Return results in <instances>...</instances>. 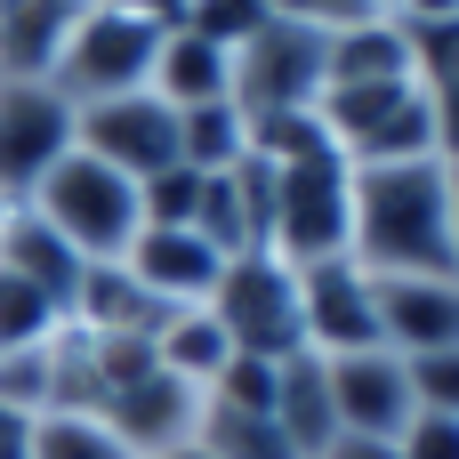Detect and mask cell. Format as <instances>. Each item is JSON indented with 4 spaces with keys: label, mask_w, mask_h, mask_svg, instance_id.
<instances>
[{
    "label": "cell",
    "mask_w": 459,
    "mask_h": 459,
    "mask_svg": "<svg viewBox=\"0 0 459 459\" xmlns=\"http://www.w3.org/2000/svg\"><path fill=\"white\" fill-rule=\"evenodd\" d=\"M347 258H355L371 282H387V274H459V250H452V161L355 169Z\"/></svg>",
    "instance_id": "1"
},
{
    "label": "cell",
    "mask_w": 459,
    "mask_h": 459,
    "mask_svg": "<svg viewBox=\"0 0 459 459\" xmlns=\"http://www.w3.org/2000/svg\"><path fill=\"white\" fill-rule=\"evenodd\" d=\"M81 266H113V258H129V242H137V226H145V210H137V186L121 178V169H105V161H89L81 145L32 186V202H24Z\"/></svg>",
    "instance_id": "2"
},
{
    "label": "cell",
    "mask_w": 459,
    "mask_h": 459,
    "mask_svg": "<svg viewBox=\"0 0 459 459\" xmlns=\"http://www.w3.org/2000/svg\"><path fill=\"white\" fill-rule=\"evenodd\" d=\"M347 210H355V169L339 145L307 153V161H274V218H266V250L299 274V266H331L347 258Z\"/></svg>",
    "instance_id": "3"
},
{
    "label": "cell",
    "mask_w": 459,
    "mask_h": 459,
    "mask_svg": "<svg viewBox=\"0 0 459 459\" xmlns=\"http://www.w3.org/2000/svg\"><path fill=\"white\" fill-rule=\"evenodd\" d=\"M161 32L169 24H145V16H113V8H81L48 89L81 113V105H105V97H129L153 81V56H161Z\"/></svg>",
    "instance_id": "4"
},
{
    "label": "cell",
    "mask_w": 459,
    "mask_h": 459,
    "mask_svg": "<svg viewBox=\"0 0 459 459\" xmlns=\"http://www.w3.org/2000/svg\"><path fill=\"white\" fill-rule=\"evenodd\" d=\"M210 315L218 331L234 339V355H258V363H290L307 355V323H299V274L274 258V250H250L218 274L210 290Z\"/></svg>",
    "instance_id": "5"
},
{
    "label": "cell",
    "mask_w": 459,
    "mask_h": 459,
    "mask_svg": "<svg viewBox=\"0 0 459 459\" xmlns=\"http://www.w3.org/2000/svg\"><path fill=\"white\" fill-rule=\"evenodd\" d=\"M331 89V32L315 24H266L258 40L234 48V105L242 121H274V113H315Z\"/></svg>",
    "instance_id": "6"
},
{
    "label": "cell",
    "mask_w": 459,
    "mask_h": 459,
    "mask_svg": "<svg viewBox=\"0 0 459 459\" xmlns=\"http://www.w3.org/2000/svg\"><path fill=\"white\" fill-rule=\"evenodd\" d=\"M73 145L105 169H121L129 186L178 169V105H161L153 89H129V97H105V105H81L73 113Z\"/></svg>",
    "instance_id": "7"
},
{
    "label": "cell",
    "mask_w": 459,
    "mask_h": 459,
    "mask_svg": "<svg viewBox=\"0 0 459 459\" xmlns=\"http://www.w3.org/2000/svg\"><path fill=\"white\" fill-rule=\"evenodd\" d=\"M65 153H73V105L48 81H0V210H24Z\"/></svg>",
    "instance_id": "8"
},
{
    "label": "cell",
    "mask_w": 459,
    "mask_h": 459,
    "mask_svg": "<svg viewBox=\"0 0 459 459\" xmlns=\"http://www.w3.org/2000/svg\"><path fill=\"white\" fill-rule=\"evenodd\" d=\"M299 323H307V355H323V363H339V355H371V347H379L371 274H363L355 258L299 266Z\"/></svg>",
    "instance_id": "9"
},
{
    "label": "cell",
    "mask_w": 459,
    "mask_h": 459,
    "mask_svg": "<svg viewBox=\"0 0 459 459\" xmlns=\"http://www.w3.org/2000/svg\"><path fill=\"white\" fill-rule=\"evenodd\" d=\"M323 371H331V403H339V436H371V444H395V436H403V428L420 420L403 355L371 347V355H339V363H323Z\"/></svg>",
    "instance_id": "10"
},
{
    "label": "cell",
    "mask_w": 459,
    "mask_h": 459,
    "mask_svg": "<svg viewBox=\"0 0 459 459\" xmlns=\"http://www.w3.org/2000/svg\"><path fill=\"white\" fill-rule=\"evenodd\" d=\"M371 307H379V347L403 363L459 347V274H387L371 282Z\"/></svg>",
    "instance_id": "11"
},
{
    "label": "cell",
    "mask_w": 459,
    "mask_h": 459,
    "mask_svg": "<svg viewBox=\"0 0 459 459\" xmlns=\"http://www.w3.org/2000/svg\"><path fill=\"white\" fill-rule=\"evenodd\" d=\"M97 420L113 428V444H121L129 459H169V452H186V444H194V428H202V395H194L186 379L153 371V379L121 387Z\"/></svg>",
    "instance_id": "12"
},
{
    "label": "cell",
    "mask_w": 459,
    "mask_h": 459,
    "mask_svg": "<svg viewBox=\"0 0 459 459\" xmlns=\"http://www.w3.org/2000/svg\"><path fill=\"white\" fill-rule=\"evenodd\" d=\"M129 282L153 299V307H210V290H218V274H226V258L194 234V226H137V242H129Z\"/></svg>",
    "instance_id": "13"
},
{
    "label": "cell",
    "mask_w": 459,
    "mask_h": 459,
    "mask_svg": "<svg viewBox=\"0 0 459 459\" xmlns=\"http://www.w3.org/2000/svg\"><path fill=\"white\" fill-rule=\"evenodd\" d=\"M89 0H0V81H48Z\"/></svg>",
    "instance_id": "14"
},
{
    "label": "cell",
    "mask_w": 459,
    "mask_h": 459,
    "mask_svg": "<svg viewBox=\"0 0 459 459\" xmlns=\"http://www.w3.org/2000/svg\"><path fill=\"white\" fill-rule=\"evenodd\" d=\"M161 315L169 307H153L137 282H129V266L113 258V266H81V290H73V331H89V339H153L161 331Z\"/></svg>",
    "instance_id": "15"
},
{
    "label": "cell",
    "mask_w": 459,
    "mask_h": 459,
    "mask_svg": "<svg viewBox=\"0 0 459 459\" xmlns=\"http://www.w3.org/2000/svg\"><path fill=\"white\" fill-rule=\"evenodd\" d=\"M0 274H16V282H32L56 315H73V290H81V258L32 218V210H8L0 218Z\"/></svg>",
    "instance_id": "16"
},
{
    "label": "cell",
    "mask_w": 459,
    "mask_h": 459,
    "mask_svg": "<svg viewBox=\"0 0 459 459\" xmlns=\"http://www.w3.org/2000/svg\"><path fill=\"white\" fill-rule=\"evenodd\" d=\"M274 428L299 444V459H323L339 444V403H331L323 355H290V363L274 371Z\"/></svg>",
    "instance_id": "17"
},
{
    "label": "cell",
    "mask_w": 459,
    "mask_h": 459,
    "mask_svg": "<svg viewBox=\"0 0 459 459\" xmlns=\"http://www.w3.org/2000/svg\"><path fill=\"white\" fill-rule=\"evenodd\" d=\"M145 89H153L161 105H178V113H194V105H226V97H234V56L169 24V32H161V56H153V81H145Z\"/></svg>",
    "instance_id": "18"
},
{
    "label": "cell",
    "mask_w": 459,
    "mask_h": 459,
    "mask_svg": "<svg viewBox=\"0 0 459 459\" xmlns=\"http://www.w3.org/2000/svg\"><path fill=\"white\" fill-rule=\"evenodd\" d=\"M153 363H161L169 379H186L194 395H210V387H218V371L234 363V339L218 331V315H210V307H169V315H161V331H153Z\"/></svg>",
    "instance_id": "19"
},
{
    "label": "cell",
    "mask_w": 459,
    "mask_h": 459,
    "mask_svg": "<svg viewBox=\"0 0 459 459\" xmlns=\"http://www.w3.org/2000/svg\"><path fill=\"white\" fill-rule=\"evenodd\" d=\"M339 81H420L411 65V32L395 16H363L347 32H331V89Z\"/></svg>",
    "instance_id": "20"
},
{
    "label": "cell",
    "mask_w": 459,
    "mask_h": 459,
    "mask_svg": "<svg viewBox=\"0 0 459 459\" xmlns=\"http://www.w3.org/2000/svg\"><path fill=\"white\" fill-rule=\"evenodd\" d=\"M242 153H250V121H242L234 97H226V105H194V113H178V161H186L194 178H226Z\"/></svg>",
    "instance_id": "21"
},
{
    "label": "cell",
    "mask_w": 459,
    "mask_h": 459,
    "mask_svg": "<svg viewBox=\"0 0 459 459\" xmlns=\"http://www.w3.org/2000/svg\"><path fill=\"white\" fill-rule=\"evenodd\" d=\"M395 161H444V153H436V105H428V89H411V97L347 153V169H395Z\"/></svg>",
    "instance_id": "22"
},
{
    "label": "cell",
    "mask_w": 459,
    "mask_h": 459,
    "mask_svg": "<svg viewBox=\"0 0 459 459\" xmlns=\"http://www.w3.org/2000/svg\"><path fill=\"white\" fill-rule=\"evenodd\" d=\"M194 444L210 459H299V444L274 428V411H218L210 395H202V428H194Z\"/></svg>",
    "instance_id": "23"
},
{
    "label": "cell",
    "mask_w": 459,
    "mask_h": 459,
    "mask_svg": "<svg viewBox=\"0 0 459 459\" xmlns=\"http://www.w3.org/2000/svg\"><path fill=\"white\" fill-rule=\"evenodd\" d=\"M24 459H129V452L113 444V428L97 411H40Z\"/></svg>",
    "instance_id": "24"
},
{
    "label": "cell",
    "mask_w": 459,
    "mask_h": 459,
    "mask_svg": "<svg viewBox=\"0 0 459 459\" xmlns=\"http://www.w3.org/2000/svg\"><path fill=\"white\" fill-rule=\"evenodd\" d=\"M274 24V8L266 0H186V16H178V32H194V40H210V48H242V40H258Z\"/></svg>",
    "instance_id": "25"
},
{
    "label": "cell",
    "mask_w": 459,
    "mask_h": 459,
    "mask_svg": "<svg viewBox=\"0 0 459 459\" xmlns=\"http://www.w3.org/2000/svg\"><path fill=\"white\" fill-rule=\"evenodd\" d=\"M56 331H65V315H56L32 282L0 274V355H8V347H48Z\"/></svg>",
    "instance_id": "26"
},
{
    "label": "cell",
    "mask_w": 459,
    "mask_h": 459,
    "mask_svg": "<svg viewBox=\"0 0 459 459\" xmlns=\"http://www.w3.org/2000/svg\"><path fill=\"white\" fill-rule=\"evenodd\" d=\"M194 202H202V178H194L186 161L137 186V210H145V226H194Z\"/></svg>",
    "instance_id": "27"
},
{
    "label": "cell",
    "mask_w": 459,
    "mask_h": 459,
    "mask_svg": "<svg viewBox=\"0 0 459 459\" xmlns=\"http://www.w3.org/2000/svg\"><path fill=\"white\" fill-rule=\"evenodd\" d=\"M274 371H282V363H258V355H234V363L218 371L210 403H218V411H274Z\"/></svg>",
    "instance_id": "28"
},
{
    "label": "cell",
    "mask_w": 459,
    "mask_h": 459,
    "mask_svg": "<svg viewBox=\"0 0 459 459\" xmlns=\"http://www.w3.org/2000/svg\"><path fill=\"white\" fill-rule=\"evenodd\" d=\"M403 371H411V403H420V411L459 420V347H444V355H411Z\"/></svg>",
    "instance_id": "29"
},
{
    "label": "cell",
    "mask_w": 459,
    "mask_h": 459,
    "mask_svg": "<svg viewBox=\"0 0 459 459\" xmlns=\"http://www.w3.org/2000/svg\"><path fill=\"white\" fill-rule=\"evenodd\" d=\"M282 24H315V32H347V24H363L371 8L363 0H266Z\"/></svg>",
    "instance_id": "30"
},
{
    "label": "cell",
    "mask_w": 459,
    "mask_h": 459,
    "mask_svg": "<svg viewBox=\"0 0 459 459\" xmlns=\"http://www.w3.org/2000/svg\"><path fill=\"white\" fill-rule=\"evenodd\" d=\"M395 452H403V459H459V420H436V411H420V420L395 436Z\"/></svg>",
    "instance_id": "31"
},
{
    "label": "cell",
    "mask_w": 459,
    "mask_h": 459,
    "mask_svg": "<svg viewBox=\"0 0 459 459\" xmlns=\"http://www.w3.org/2000/svg\"><path fill=\"white\" fill-rule=\"evenodd\" d=\"M89 8H113V16H145V24H178L186 0H89Z\"/></svg>",
    "instance_id": "32"
},
{
    "label": "cell",
    "mask_w": 459,
    "mask_h": 459,
    "mask_svg": "<svg viewBox=\"0 0 459 459\" xmlns=\"http://www.w3.org/2000/svg\"><path fill=\"white\" fill-rule=\"evenodd\" d=\"M403 24H459V0H403Z\"/></svg>",
    "instance_id": "33"
},
{
    "label": "cell",
    "mask_w": 459,
    "mask_h": 459,
    "mask_svg": "<svg viewBox=\"0 0 459 459\" xmlns=\"http://www.w3.org/2000/svg\"><path fill=\"white\" fill-rule=\"evenodd\" d=\"M24 444H32V420L0 403V459H24Z\"/></svg>",
    "instance_id": "34"
},
{
    "label": "cell",
    "mask_w": 459,
    "mask_h": 459,
    "mask_svg": "<svg viewBox=\"0 0 459 459\" xmlns=\"http://www.w3.org/2000/svg\"><path fill=\"white\" fill-rule=\"evenodd\" d=\"M323 459H403V452H395V444H371V436H339Z\"/></svg>",
    "instance_id": "35"
},
{
    "label": "cell",
    "mask_w": 459,
    "mask_h": 459,
    "mask_svg": "<svg viewBox=\"0 0 459 459\" xmlns=\"http://www.w3.org/2000/svg\"><path fill=\"white\" fill-rule=\"evenodd\" d=\"M452 250H459V169H452Z\"/></svg>",
    "instance_id": "36"
},
{
    "label": "cell",
    "mask_w": 459,
    "mask_h": 459,
    "mask_svg": "<svg viewBox=\"0 0 459 459\" xmlns=\"http://www.w3.org/2000/svg\"><path fill=\"white\" fill-rule=\"evenodd\" d=\"M363 8H371V16H395V8H403V0H363Z\"/></svg>",
    "instance_id": "37"
},
{
    "label": "cell",
    "mask_w": 459,
    "mask_h": 459,
    "mask_svg": "<svg viewBox=\"0 0 459 459\" xmlns=\"http://www.w3.org/2000/svg\"><path fill=\"white\" fill-rule=\"evenodd\" d=\"M169 459H210V452H202V444H186V452H169Z\"/></svg>",
    "instance_id": "38"
},
{
    "label": "cell",
    "mask_w": 459,
    "mask_h": 459,
    "mask_svg": "<svg viewBox=\"0 0 459 459\" xmlns=\"http://www.w3.org/2000/svg\"><path fill=\"white\" fill-rule=\"evenodd\" d=\"M0 218H8V210H0Z\"/></svg>",
    "instance_id": "39"
}]
</instances>
